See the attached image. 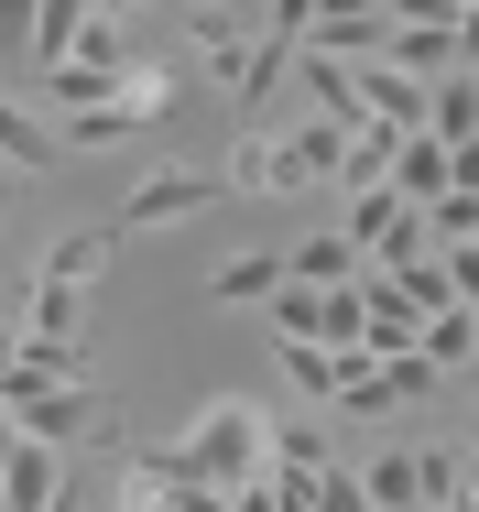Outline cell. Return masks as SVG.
Listing matches in <instances>:
<instances>
[{
    "mask_svg": "<svg viewBox=\"0 0 479 512\" xmlns=\"http://www.w3.org/2000/svg\"><path fill=\"white\" fill-rule=\"evenodd\" d=\"M403 218H414V207H403V186H392V175H382V186H360V197H349V218H338V229H349L360 251H382V240H392V229H403Z\"/></svg>",
    "mask_w": 479,
    "mask_h": 512,
    "instance_id": "obj_14",
    "label": "cell"
},
{
    "mask_svg": "<svg viewBox=\"0 0 479 512\" xmlns=\"http://www.w3.org/2000/svg\"><path fill=\"white\" fill-rule=\"evenodd\" d=\"M414 218H425V240H436V251L479 240V197H469V186H447V197H436V207H414Z\"/></svg>",
    "mask_w": 479,
    "mask_h": 512,
    "instance_id": "obj_21",
    "label": "cell"
},
{
    "mask_svg": "<svg viewBox=\"0 0 479 512\" xmlns=\"http://www.w3.org/2000/svg\"><path fill=\"white\" fill-rule=\"evenodd\" d=\"M11 360H22V327H0V371H11Z\"/></svg>",
    "mask_w": 479,
    "mask_h": 512,
    "instance_id": "obj_29",
    "label": "cell"
},
{
    "mask_svg": "<svg viewBox=\"0 0 479 512\" xmlns=\"http://www.w3.org/2000/svg\"><path fill=\"white\" fill-rule=\"evenodd\" d=\"M392 66L403 77H458V22H425V11H392Z\"/></svg>",
    "mask_w": 479,
    "mask_h": 512,
    "instance_id": "obj_6",
    "label": "cell"
},
{
    "mask_svg": "<svg viewBox=\"0 0 479 512\" xmlns=\"http://www.w3.org/2000/svg\"><path fill=\"white\" fill-rule=\"evenodd\" d=\"M98 11H131V0H98Z\"/></svg>",
    "mask_w": 479,
    "mask_h": 512,
    "instance_id": "obj_32",
    "label": "cell"
},
{
    "mask_svg": "<svg viewBox=\"0 0 479 512\" xmlns=\"http://www.w3.org/2000/svg\"><path fill=\"white\" fill-rule=\"evenodd\" d=\"M469 502H479V458H469Z\"/></svg>",
    "mask_w": 479,
    "mask_h": 512,
    "instance_id": "obj_31",
    "label": "cell"
},
{
    "mask_svg": "<svg viewBox=\"0 0 479 512\" xmlns=\"http://www.w3.org/2000/svg\"><path fill=\"white\" fill-rule=\"evenodd\" d=\"M142 99H98V109H66L55 131H66V153H120V142H142Z\"/></svg>",
    "mask_w": 479,
    "mask_h": 512,
    "instance_id": "obj_10",
    "label": "cell"
},
{
    "mask_svg": "<svg viewBox=\"0 0 479 512\" xmlns=\"http://www.w3.org/2000/svg\"><path fill=\"white\" fill-rule=\"evenodd\" d=\"M360 273H371V251H360L349 229H305L284 251V284H360Z\"/></svg>",
    "mask_w": 479,
    "mask_h": 512,
    "instance_id": "obj_8",
    "label": "cell"
},
{
    "mask_svg": "<svg viewBox=\"0 0 479 512\" xmlns=\"http://www.w3.org/2000/svg\"><path fill=\"white\" fill-rule=\"evenodd\" d=\"M66 491V447H44V436H22L11 458H0V512H44Z\"/></svg>",
    "mask_w": 479,
    "mask_h": 512,
    "instance_id": "obj_5",
    "label": "cell"
},
{
    "mask_svg": "<svg viewBox=\"0 0 479 512\" xmlns=\"http://www.w3.org/2000/svg\"><path fill=\"white\" fill-rule=\"evenodd\" d=\"M0 316H11V273H0Z\"/></svg>",
    "mask_w": 479,
    "mask_h": 512,
    "instance_id": "obj_30",
    "label": "cell"
},
{
    "mask_svg": "<svg viewBox=\"0 0 479 512\" xmlns=\"http://www.w3.org/2000/svg\"><path fill=\"white\" fill-rule=\"evenodd\" d=\"M414 349H425V360H436V371H458V360H479V316H469V306H447V316H425V327H414Z\"/></svg>",
    "mask_w": 479,
    "mask_h": 512,
    "instance_id": "obj_18",
    "label": "cell"
},
{
    "mask_svg": "<svg viewBox=\"0 0 479 512\" xmlns=\"http://www.w3.org/2000/svg\"><path fill=\"white\" fill-rule=\"evenodd\" d=\"M338 371H349V349H327V338H284V382H294V393L338 404Z\"/></svg>",
    "mask_w": 479,
    "mask_h": 512,
    "instance_id": "obj_16",
    "label": "cell"
},
{
    "mask_svg": "<svg viewBox=\"0 0 479 512\" xmlns=\"http://www.w3.org/2000/svg\"><path fill=\"white\" fill-rule=\"evenodd\" d=\"M175 469L240 502L251 480H273V414H262V404H207V414H196V436L175 447Z\"/></svg>",
    "mask_w": 479,
    "mask_h": 512,
    "instance_id": "obj_1",
    "label": "cell"
},
{
    "mask_svg": "<svg viewBox=\"0 0 479 512\" xmlns=\"http://www.w3.org/2000/svg\"><path fill=\"white\" fill-rule=\"evenodd\" d=\"M425 131H436V142H479V77H469V66H458V77H436Z\"/></svg>",
    "mask_w": 479,
    "mask_h": 512,
    "instance_id": "obj_15",
    "label": "cell"
},
{
    "mask_svg": "<svg viewBox=\"0 0 479 512\" xmlns=\"http://www.w3.org/2000/svg\"><path fill=\"white\" fill-rule=\"evenodd\" d=\"M392 186H403V207H436L458 186V175H447V142H436V131H403V142H392Z\"/></svg>",
    "mask_w": 479,
    "mask_h": 512,
    "instance_id": "obj_11",
    "label": "cell"
},
{
    "mask_svg": "<svg viewBox=\"0 0 479 512\" xmlns=\"http://www.w3.org/2000/svg\"><path fill=\"white\" fill-rule=\"evenodd\" d=\"M273 469H316V425H273Z\"/></svg>",
    "mask_w": 479,
    "mask_h": 512,
    "instance_id": "obj_25",
    "label": "cell"
},
{
    "mask_svg": "<svg viewBox=\"0 0 479 512\" xmlns=\"http://www.w3.org/2000/svg\"><path fill=\"white\" fill-rule=\"evenodd\" d=\"M360 99H371L382 131H425V99H436V88H425V77H403L392 55H371V66H360Z\"/></svg>",
    "mask_w": 479,
    "mask_h": 512,
    "instance_id": "obj_9",
    "label": "cell"
},
{
    "mask_svg": "<svg viewBox=\"0 0 479 512\" xmlns=\"http://www.w3.org/2000/svg\"><path fill=\"white\" fill-rule=\"evenodd\" d=\"M273 338H316V284H284L273 295Z\"/></svg>",
    "mask_w": 479,
    "mask_h": 512,
    "instance_id": "obj_23",
    "label": "cell"
},
{
    "mask_svg": "<svg viewBox=\"0 0 479 512\" xmlns=\"http://www.w3.org/2000/svg\"><path fill=\"white\" fill-rule=\"evenodd\" d=\"M338 164H349V131H338V120H305V131H284V142H251L229 186H273V197H294V186H316V175H338Z\"/></svg>",
    "mask_w": 479,
    "mask_h": 512,
    "instance_id": "obj_3",
    "label": "cell"
},
{
    "mask_svg": "<svg viewBox=\"0 0 479 512\" xmlns=\"http://www.w3.org/2000/svg\"><path fill=\"white\" fill-rule=\"evenodd\" d=\"M22 371L33 382H77L88 371V338H22Z\"/></svg>",
    "mask_w": 479,
    "mask_h": 512,
    "instance_id": "obj_22",
    "label": "cell"
},
{
    "mask_svg": "<svg viewBox=\"0 0 479 512\" xmlns=\"http://www.w3.org/2000/svg\"><path fill=\"white\" fill-rule=\"evenodd\" d=\"M360 491H371V512H458L469 502V458H447V447H382L360 469Z\"/></svg>",
    "mask_w": 479,
    "mask_h": 512,
    "instance_id": "obj_2",
    "label": "cell"
},
{
    "mask_svg": "<svg viewBox=\"0 0 479 512\" xmlns=\"http://www.w3.org/2000/svg\"><path fill=\"white\" fill-rule=\"evenodd\" d=\"M316 11H327V0H273L262 22H273V44H305V33H316Z\"/></svg>",
    "mask_w": 479,
    "mask_h": 512,
    "instance_id": "obj_24",
    "label": "cell"
},
{
    "mask_svg": "<svg viewBox=\"0 0 479 512\" xmlns=\"http://www.w3.org/2000/svg\"><path fill=\"white\" fill-rule=\"evenodd\" d=\"M44 512H88V491H77V469H66V491H55V502H44Z\"/></svg>",
    "mask_w": 479,
    "mask_h": 512,
    "instance_id": "obj_28",
    "label": "cell"
},
{
    "mask_svg": "<svg viewBox=\"0 0 479 512\" xmlns=\"http://www.w3.org/2000/svg\"><path fill=\"white\" fill-rule=\"evenodd\" d=\"M218 197H229V175H142L109 229H175V218H207Z\"/></svg>",
    "mask_w": 479,
    "mask_h": 512,
    "instance_id": "obj_4",
    "label": "cell"
},
{
    "mask_svg": "<svg viewBox=\"0 0 479 512\" xmlns=\"http://www.w3.org/2000/svg\"><path fill=\"white\" fill-rule=\"evenodd\" d=\"M22 338H88V306H77V284H33V316H22Z\"/></svg>",
    "mask_w": 479,
    "mask_h": 512,
    "instance_id": "obj_19",
    "label": "cell"
},
{
    "mask_svg": "<svg viewBox=\"0 0 479 512\" xmlns=\"http://www.w3.org/2000/svg\"><path fill=\"white\" fill-rule=\"evenodd\" d=\"M33 11H44V0H0V55H22V44H33Z\"/></svg>",
    "mask_w": 479,
    "mask_h": 512,
    "instance_id": "obj_27",
    "label": "cell"
},
{
    "mask_svg": "<svg viewBox=\"0 0 479 512\" xmlns=\"http://www.w3.org/2000/svg\"><path fill=\"white\" fill-rule=\"evenodd\" d=\"M66 66H98V77H131V66H142L131 33H120V11H88V22H77V55H66Z\"/></svg>",
    "mask_w": 479,
    "mask_h": 512,
    "instance_id": "obj_17",
    "label": "cell"
},
{
    "mask_svg": "<svg viewBox=\"0 0 479 512\" xmlns=\"http://www.w3.org/2000/svg\"><path fill=\"white\" fill-rule=\"evenodd\" d=\"M392 284H403V306H414V327H425V316H447V306H458V284H447V262H436V251H425V262H403Z\"/></svg>",
    "mask_w": 479,
    "mask_h": 512,
    "instance_id": "obj_20",
    "label": "cell"
},
{
    "mask_svg": "<svg viewBox=\"0 0 479 512\" xmlns=\"http://www.w3.org/2000/svg\"><path fill=\"white\" fill-rule=\"evenodd\" d=\"M0 164H11V175H55V164H66V131L33 120L11 88H0Z\"/></svg>",
    "mask_w": 479,
    "mask_h": 512,
    "instance_id": "obj_7",
    "label": "cell"
},
{
    "mask_svg": "<svg viewBox=\"0 0 479 512\" xmlns=\"http://www.w3.org/2000/svg\"><path fill=\"white\" fill-rule=\"evenodd\" d=\"M207 295H218V306H273V295H284V251H229V262L207 273Z\"/></svg>",
    "mask_w": 479,
    "mask_h": 512,
    "instance_id": "obj_12",
    "label": "cell"
},
{
    "mask_svg": "<svg viewBox=\"0 0 479 512\" xmlns=\"http://www.w3.org/2000/svg\"><path fill=\"white\" fill-rule=\"evenodd\" d=\"M109 251H120V229H66V240L44 251V284H77V295H88L98 273H109Z\"/></svg>",
    "mask_w": 479,
    "mask_h": 512,
    "instance_id": "obj_13",
    "label": "cell"
},
{
    "mask_svg": "<svg viewBox=\"0 0 479 512\" xmlns=\"http://www.w3.org/2000/svg\"><path fill=\"white\" fill-rule=\"evenodd\" d=\"M469 316H479V306H469Z\"/></svg>",
    "mask_w": 479,
    "mask_h": 512,
    "instance_id": "obj_33",
    "label": "cell"
},
{
    "mask_svg": "<svg viewBox=\"0 0 479 512\" xmlns=\"http://www.w3.org/2000/svg\"><path fill=\"white\" fill-rule=\"evenodd\" d=\"M447 262V284H458V306H479V240H458V251H436Z\"/></svg>",
    "mask_w": 479,
    "mask_h": 512,
    "instance_id": "obj_26",
    "label": "cell"
}]
</instances>
